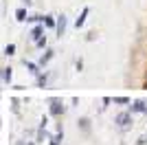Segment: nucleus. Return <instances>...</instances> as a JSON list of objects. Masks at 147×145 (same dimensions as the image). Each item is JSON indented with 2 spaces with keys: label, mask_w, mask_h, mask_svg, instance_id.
I'll use <instances>...</instances> for the list:
<instances>
[{
  "label": "nucleus",
  "mask_w": 147,
  "mask_h": 145,
  "mask_svg": "<svg viewBox=\"0 0 147 145\" xmlns=\"http://www.w3.org/2000/svg\"><path fill=\"white\" fill-rule=\"evenodd\" d=\"M132 115H134L132 110H123V112H119V115L114 117V123H117L121 130H127V127H132V121H134Z\"/></svg>",
  "instance_id": "nucleus-1"
},
{
  "label": "nucleus",
  "mask_w": 147,
  "mask_h": 145,
  "mask_svg": "<svg viewBox=\"0 0 147 145\" xmlns=\"http://www.w3.org/2000/svg\"><path fill=\"white\" fill-rule=\"evenodd\" d=\"M49 112H51V117H61L66 112V106H64V101H61L59 97H53L49 101Z\"/></svg>",
  "instance_id": "nucleus-2"
},
{
  "label": "nucleus",
  "mask_w": 147,
  "mask_h": 145,
  "mask_svg": "<svg viewBox=\"0 0 147 145\" xmlns=\"http://www.w3.org/2000/svg\"><path fill=\"white\" fill-rule=\"evenodd\" d=\"M129 110H132L134 115H136V112H143V115H147V101H145V99H136V101L132 103V108H129Z\"/></svg>",
  "instance_id": "nucleus-3"
},
{
  "label": "nucleus",
  "mask_w": 147,
  "mask_h": 145,
  "mask_svg": "<svg viewBox=\"0 0 147 145\" xmlns=\"http://www.w3.org/2000/svg\"><path fill=\"white\" fill-rule=\"evenodd\" d=\"M42 37H44V26L42 24H35V26L31 29V40L37 42V40H42Z\"/></svg>",
  "instance_id": "nucleus-4"
},
{
  "label": "nucleus",
  "mask_w": 147,
  "mask_h": 145,
  "mask_svg": "<svg viewBox=\"0 0 147 145\" xmlns=\"http://www.w3.org/2000/svg\"><path fill=\"white\" fill-rule=\"evenodd\" d=\"M88 13H90V9H88V7H84V9H81V13L77 16V20H75V26H77V29H81V26L86 24V18H88Z\"/></svg>",
  "instance_id": "nucleus-5"
},
{
  "label": "nucleus",
  "mask_w": 147,
  "mask_h": 145,
  "mask_svg": "<svg viewBox=\"0 0 147 145\" xmlns=\"http://www.w3.org/2000/svg\"><path fill=\"white\" fill-rule=\"evenodd\" d=\"M55 31H57V37H61L64 33H66V16H59V18H57Z\"/></svg>",
  "instance_id": "nucleus-6"
},
{
  "label": "nucleus",
  "mask_w": 147,
  "mask_h": 145,
  "mask_svg": "<svg viewBox=\"0 0 147 145\" xmlns=\"http://www.w3.org/2000/svg\"><path fill=\"white\" fill-rule=\"evenodd\" d=\"M53 55H55V51H53V48H46V53L42 55V57H40V62H37V64H40V66H46V64H49L51 60H53Z\"/></svg>",
  "instance_id": "nucleus-7"
},
{
  "label": "nucleus",
  "mask_w": 147,
  "mask_h": 145,
  "mask_svg": "<svg viewBox=\"0 0 147 145\" xmlns=\"http://www.w3.org/2000/svg\"><path fill=\"white\" fill-rule=\"evenodd\" d=\"M77 127H79L81 132H90V119H88V117H81L79 121H77Z\"/></svg>",
  "instance_id": "nucleus-8"
},
{
  "label": "nucleus",
  "mask_w": 147,
  "mask_h": 145,
  "mask_svg": "<svg viewBox=\"0 0 147 145\" xmlns=\"http://www.w3.org/2000/svg\"><path fill=\"white\" fill-rule=\"evenodd\" d=\"M11 77H13L11 66H5V68H2V84H5V86H9V84H11Z\"/></svg>",
  "instance_id": "nucleus-9"
},
{
  "label": "nucleus",
  "mask_w": 147,
  "mask_h": 145,
  "mask_svg": "<svg viewBox=\"0 0 147 145\" xmlns=\"http://www.w3.org/2000/svg\"><path fill=\"white\" fill-rule=\"evenodd\" d=\"M51 139H53L51 145H59L61 143V139H64V127H61V123L57 125V134H55V136H51Z\"/></svg>",
  "instance_id": "nucleus-10"
},
{
  "label": "nucleus",
  "mask_w": 147,
  "mask_h": 145,
  "mask_svg": "<svg viewBox=\"0 0 147 145\" xmlns=\"http://www.w3.org/2000/svg\"><path fill=\"white\" fill-rule=\"evenodd\" d=\"M16 20H18V22H24V20H29V16H26V9H22V7H20V9H16Z\"/></svg>",
  "instance_id": "nucleus-11"
},
{
  "label": "nucleus",
  "mask_w": 147,
  "mask_h": 145,
  "mask_svg": "<svg viewBox=\"0 0 147 145\" xmlns=\"http://www.w3.org/2000/svg\"><path fill=\"white\" fill-rule=\"evenodd\" d=\"M26 68H29L31 75H35V77H37V75H40V68H42V66H40V64H33V62H26Z\"/></svg>",
  "instance_id": "nucleus-12"
},
{
  "label": "nucleus",
  "mask_w": 147,
  "mask_h": 145,
  "mask_svg": "<svg viewBox=\"0 0 147 145\" xmlns=\"http://www.w3.org/2000/svg\"><path fill=\"white\" fill-rule=\"evenodd\" d=\"M49 84V75H46V72H40V75H37V86H40V88H44V86Z\"/></svg>",
  "instance_id": "nucleus-13"
},
{
  "label": "nucleus",
  "mask_w": 147,
  "mask_h": 145,
  "mask_svg": "<svg viewBox=\"0 0 147 145\" xmlns=\"http://www.w3.org/2000/svg\"><path fill=\"white\" fill-rule=\"evenodd\" d=\"M44 24H46L49 29H55V26H57V20H53L51 16H44Z\"/></svg>",
  "instance_id": "nucleus-14"
},
{
  "label": "nucleus",
  "mask_w": 147,
  "mask_h": 145,
  "mask_svg": "<svg viewBox=\"0 0 147 145\" xmlns=\"http://www.w3.org/2000/svg\"><path fill=\"white\" fill-rule=\"evenodd\" d=\"M13 53H16V44H7V46H5V55H9V57H11Z\"/></svg>",
  "instance_id": "nucleus-15"
},
{
  "label": "nucleus",
  "mask_w": 147,
  "mask_h": 145,
  "mask_svg": "<svg viewBox=\"0 0 147 145\" xmlns=\"http://www.w3.org/2000/svg\"><path fill=\"white\" fill-rule=\"evenodd\" d=\"M114 103H119V106H125V103H129L127 97H114Z\"/></svg>",
  "instance_id": "nucleus-16"
},
{
  "label": "nucleus",
  "mask_w": 147,
  "mask_h": 145,
  "mask_svg": "<svg viewBox=\"0 0 147 145\" xmlns=\"http://www.w3.org/2000/svg\"><path fill=\"white\" fill-rule=\"evenodd\" d=\"M35 44H37V46H40V48H46V35H44L42 40H37Z\"/></svg>",
  "instance_id": "nucleus-17"
},
{
  "label": "nucleus",
  "mask_w": 147,
  "mask_h": 145,
  "mask_svg": "<svg viewBox=\"0 0 147 145\" xmlns=\"http://www.w3.org/2000/svg\"><path fill=\"white\" fill-rule=\"evenodd\" d=\"M138 145H147V136H138V141H136Z\"/></svg>",
  "instance_id": "nucleus-18"
},
{
  "label": "nucleus",
  "mask_w": 147,
  "mask_h": 145,
  "mask_svg": "<svg viewBox=\"0 0 147 145\" xmlns=\"http://www.w3.org/2000/svg\"><path fill=\"white\" fill-rule=\"evenodd\" d=\"M81 66H84V62H81V60L75 62V68H77V70H81Z\"/></svg>",
  "instance_id": "nucleus-19"
},
{
  "label": "nucleus",
  "mask_w": 147,
  "mask_h": 145,
  "mask_svg": "<svg viewBox=\"0 0 147 145\" xmlns=\"http://www.w3.org/2000/svg\"><path fill=\"white\" fill-rule=\"evenodd\" d=\"M24 2H26V7H31V0H24Z\"/></svg>",
  "instance_id": "nucleus-20"
},
{
  "label": "nucleus",
  "mask_w": 147,
  "mask_h": 145,
  "mask_svg": "<svg viewBox=\"0 0 147 145\" xmlns=\"http://www.w3.org/2000/svg\"><path fill=\"white\" fill-rule=\"evenodd\" d=\"M24 145H35V143H24Z\"/></svg>",
  "instance_id": "nucleus-21"
}]
</instances>
